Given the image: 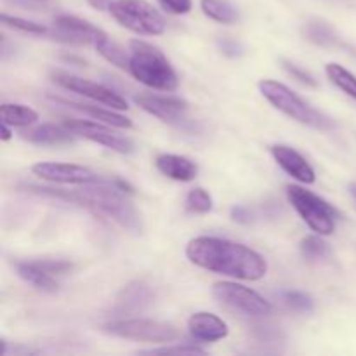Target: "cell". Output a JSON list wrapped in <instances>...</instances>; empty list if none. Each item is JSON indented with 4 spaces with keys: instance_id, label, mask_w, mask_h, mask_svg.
<instances>
[{
    "instance_id": "1",
    "label": "cell",
    "mask_w": 356,
    "mask_h": 356,
    "mask_svg": "<svg viewBox=\"0 0 356 356\" xmlns=\"http://www.w3.org/2000/svg\"><path fill=\"white\" fill-rule=\"evenodd\" d=\"M186 256L195 266L240 280H261L268 273V263L259 252L218 236L193 238L186 245Z\"/></svg>"
},
{
    "instance_id": "2",
    "label": "cell",
    "mask_w": 356,
    "mask_h": 356,
    "mask_svg": "<svg viewBox=\"0 0 356 356\" xmlns=\"http://www.w3.org/2000/svg\"><path fill=\"white\" fill-rule=\"evenodd\" d=\"M31 191L38 195H47V197L59 198V200L70 202V204L80 205L96 214L106 216L113 219L115 222L122 226L127 232L139 233L143 232V221L139 212L129 200L127 193H131V188L122 181H104L97 179L94 183L83 184L82 190L65 191V190H52V188H38L30 186Z\"/></svg>"
},
{
    "instance_id": "3",
    "label": "cell",
    "mask_w": 356,
    "mask_h": 356,
    "mask_svg": "<svg viewBox=\"0 0 356 356\" xmlns=\"http://www.w3.org/2000/svg\"><path fill=\"white\" fill-rule=\"evenodd\" d=\"M129 73L138 82L145 83L149 89L167 92L177 89L179 80L176 72L159 47L148 42L132 40L129 44Z\"/></svg>"
},
{
    "instance_id": "4",
    "label": "cell",
    "mask_w": 356,
    "mask_h": 356,
    "mask_svg": "<svg viewBox=\"0 0 356 356\" xmlns=\"http://www.w3.org/2000/svg\"><path fill=\"white\" fill-rule=\"evenodd\" d=\"M259 89L261 94H263L277 110H280L282 113H285L287 117L298 120L299 124L318 129V131H329V129L334 127L332 120H330L329 117H325V115L320 113L318 110L309 106L306 101H302L298 94L292 92L287 86H284V83L277 82V80H263V82H259Z\"/></svg>"
},
{
    "instance_id": "5",
    "label": "cell",
    "mask_w": 356,
    "mask_h": 356,
    "mask_svg": "<svg viewBox=\"0 0 356 356\" xmlns=\"http://www.w3.org/2000/svg\"><path fill=\"white\" fill-rule=\"evenodd\" d=\"M287 198L313 232L318 235H332L336 229L337 212L329 202L296 184L287 186Z\"/></svg>"
},
{
    "instance_id": "6",
    "label": "cell",
    "mask_w": 356,
    "mask_h": 356,
    "mask_svg": "<svg viewBox=\"0 0 356 356\" xmlns=\"http://www.w3.org/2000/svg\"><path fill=\"white\" fill-rule=\"evenodd\" d=\"M108 10L122 26L134 33L160 35L165 31L163 17L146 0H113Z\"/></svg>"
},
{
    "instance_id": "7",
    "label": "cell",
    "mask_w": 356,
    "mask_h": 356,
    "mask_svg": "<svg viewBox=\"0 0 356 356\" xmlns=\"http://www.w3.org/2000/svg\"><path fill=\"white\" fill-rule=\"evenodd\" d=\"M108 334L122 339L139 341V343H172L179 337L172 323L149 318H120L104 323Z\"/></svg>"
},
{
    "instance_id": "8",
    "label": "cell",
    "mask_w": 356,
    "mask_h": 356,
    "mask_svg": "<svg viewBox=\"0 0 356 356\" xmlns=\"http://www.w3.org/2000/svg\"><path fill=\"white\" fill-rule=\"evenodd\" d=\"M212 294L222 305L245 313L250 316H266L271 313V302L263 296L250 291L249 287L233 284V282H219L212 287Z\"/></svg>"
},
{
    "instance_id": "9",
    "label": "cell",
    "mask_w": 356,
    "mask_h": 356,
    "mask_svg": "<svg viewBox=\"0 0 356 356\" xmlns=\"http://www.w3.org/2000/svg\"><path fill=\"white\" fill-rule=\"evenodd\" d=\"M52 80L58 83L59 87L66 90H72V92L80 94L83 97H89V99L96 101V103L104 104L108 108H113V110H127V101L117 94L115 90H111L110 87L101 86L97 82H90V80L80 79V76L70 75V73L56 72L52 73Z\"/></svg>"
},
{
    "instance_id": "10",
    "label": "cell",
    "mask_w": 356,
    "mask_h": 356,
    "mask_svg": "<svg viewBox=\"0 0 356 356\" xmlns=\"http://www.w3.org/2000/svg\"><path fill=\"white\" fill-rule=\"evenodd\" d=\"M49 35L59 42L73 45H94L96 47L101 38L106 37L103 30L90 24L89 21L80 19V17L72 16V14H59L54 17L52 30Z\"/></svg>"
},
{
    "instance_id": "11",
    "label": "cell",
    "mask_w": 356,
    "mask_h": 356,
    "mask_svg": "<svg viewBox=\"0 0 356 356\" xmlns=\"http://www.w3.org/2000/svg\"><path fill=\"white\" fill-rule=\"evenodd\" d=\"M65 125L75 136L89 139V141L97 143V145L101 146H106V148L113 149V152L117 153H125V155H129V153L134 152V145H132L131 139L117 134L115 131H111V125L103 124V122H89L75 118V120L65 122Z\"/></svg>"
},
{
    "instance_id": "12",
    "label": "cell",
    "mask_w": 356,
    "mask_h": 356,
    "mask_svg": "<svg viewBox=\"0 0 356 356\" xmlns=\"http://www.w3.org/2000/svg\"><path fill=\"white\" fill-rule=\"evenodd\" d=\"M35 176L45 181L59 184H89L99 179L96 172L75 163H59V162H40L31 167Z\"/></svg>"
},
{
    "instance_id": "13",
    "label": "cell",
    "mask_w": 356,
    "mask_h": 356,
    "mask_svg": "<svg viewBox=\"0 0 356 356\" xmlns=\"http://www.w3.org/2000/svg\"><path fill=\"white\" fill-rule=\"evenodd\" d=\"M136 104L148 111L153 117L167 122V124L181 125L186 122L188 103L181 97L174 96H156V94H143L134 97Z\"/></svg>"
},
{
    "instance_id": "14",
    "label": "cell",
    "mask_w": 356,
    "mask_h": 356,
    "mask_svg": "<svg viewBox=\"0 0 356 356\" xmlns=\"http://www.w3.org/2000/svg\"><path fill=\"white\" fill-rule=\"evenodd\" d=\"M153 299H155L153 289L145 280H134L122 289L113 309L118 315H136L149 308Z\"/></svg>"
},
{
    "instance_id": "15",
    "label": "cell",
    "mask_w": 356,
    "mask_h": 356,
    "mask_svg": "<svg viewBox=\"0 0 356 356\" xmlns=\"http://www.w3.org/2000/svg\"><path fill=\"white\" fill-rule=\"evenodd\" d=\"M271 155H273V159L277 160L278 165H280L289 176L298 179L299 183H305V184L315 183L316 179L315 170H313V167L309 165L308 160H306L301 153L296 152L294 148L285 145H277L271 148Z\"/></svg>"
},
{
    "instance_id": "16",
    "label": "cell",
    "mask_w": 356,
    "mask_h": 356,
    "mask_svg": "<svg viewBox=\"0 0 356 356\" xmlns=\"http://www.w3.org/2000/svg\"><path fill=\"white\" fill-rule=\"evenodd\" d=\"M188 329L193 339L200 343H216V341L226 339L229 334L228 325L222 318L207 312H198L188 320Z\"/></svg>"
},
{
    "instance_id": "17",
    "label": "cell",
    "mask_w": 356,
    "mask_h": 356,
    "mask_svg": "<svg viewBox=\"0 0 356 356\" xmlns=\"http://www.w3.org/2000/svg\"><path fill=\"white\" fill-rule=\"evenodd\" d=\"M155 165L163 176L174 181H183V183L193 181L198 174V165L193 160L181 155H172V153H163V155L156 156Z\"/></svg>"
},
{
    "instance_id": "18",
    "label": "cell",
    "mask_w": 356,
    "mask_h": 356,
    "mask_svg": "<svg viewBox=\"0 0 356 356\" xmlns=\"http://www.w3.org/2000/svg\"><path fill=\"white\" fill-rule=\"evenodd\" d=\"M51 99L56 101V103L65 104V106L73 108V110H76V111H82V113L92 117L94 120L103 122V124L111 125V127H117V129H131L132 127V122L129 120L127 117H124V115L117 113L113 108L106 110V108L92 106V104H82V103H75V101H66V99H61V97H51Z\"/></svg>"
},
{
    "instance_id": "19",
    "label": "cell",
    "mask_w": 356,
    "mask_h": 356,
    "mask_svg": "<svg viewBox=\"0 0 356 356\" xmlns=\"http://www.w3.org/2000/svg\"><path fill=\"white\" fill-rule=\"evenodd\" d=\"M73 136L75 134H73L66 125L65 127H59V125L45 124L24 132L23 138L26 139V141L33 143V145H38V146H56V145H68V143H73V139H75Z\"/></svg>"
},
{
    "instance_id": "20",
    "label": "cell",
    "mask_w": 356,
    "mask_h": 356,
    "mask_svg": "<svg viewBox=\"0 0 356 356\" xmlns=\"http://www.w3.org/2000/svg\"><path fill=\"white\" fill-rule=\"evenodd\" d=\"M16 271L24 282L31 284L33 287L40 289L45 292H54L58 291L59 282L58 278H52L51 275L45 273L40 266L37 264V261H26V263H17Z\"/></svg>"
},
{
    "instance_id": "21",
    "label": "cell",
    "mask_w": 356,
    "mask_h": 356,
    "mask_svg": "<svg viewBox=\"0 0 356 356\" xmlns=\"http://www.w3.org/2000/svg\"><path fill=\"white\" fill-rule=\"evenodd\" d=\"M0 120L10 127H30L38 120V113L24 104H2L0 106Z\"/></svg>"
},
{
    "instance_id": "22",
    "label": "cell",
    "mask_w": 356,
    "mask_h": 356,
    "mask_svg": "<svg viewBox=\"0 0 356 356\" xmlns=\"http://www.w3.org/2000/svg\"><path fill=\"white\" fill-rule=\"evenodd\" d=\"M200 6L205 16L218 21V23L232 24L238 19V13H236V9L232 6V3L226 2V0H202Z\"/></svg>"
},
{
    "instance_id": "23",
    "label": "cell",
    "mask_w": 356,
    "mask_h": 356,
    "mask_svg": "<svg viewBox=\"0 0 356 356\" xmlns=\"http://www.w3.org/2000/svg\"><path fill=\"white\" fill-rule=\"evenodd\" d=\"M325 73L334 86L339 87L344 94H348V96L356 99V76L350 70L337 65V63H329L325 68Z\"/></svg>"
},
{
    "instance_id": "24",
    "label": "cell",
    "mask_w": 356,
    "mask_h": 356,
    "mask_svg": "<svg viewBox=\"0 0 356 356\" xmlns=\"http://www.w3.org/2000/svg\"><path fill=\"white\" fill-rule=\"evenodd\" d=\"M302 33H305V37L308 38V40H312L313 44L323 45V47L334 45L337 42L334 30L329 24L323 23V21H309V23H306Z\"/></svg>"
},
{
    "instance_id": "25",
    "label": "cell",
    "mask_w": 356,
    "mask_h": 356,
    "mask_svg": "<svg viewBox=\"0 0 356 356\" xmlns=\"http://www.w3.org/2000/svg\"><path fill=\"white\" fill-rule=\"evenodd\" d=\"M96 51L99 52L106 61H110L111 65L118 66V68L122 70H127L129 72V56L125 54V51L120 47V45L115 44L113 40H110L108 35L101 38L99 44L96 45Z\"/></svg>"
},
{
    "instance_id": "26",
    "label": "cell",
    "mask_w": 356,
    "mask_h": 356,
    "mask_svg": "<svg viewBox=\"0 0 356 356\" xmlns=\"http://www.w3.org/2000/svg\"><path fill=\"white\" fill-rule=\"evenodd\" d=\"M301 252L306 259L320 261L329 256L330 249L327 242H323L320 236H306L301 242Z\"/></svg>"
},
{
    "instance_id": "27",
    "label": "cell",
    "mask_w": 356,
    "mask_h": 356,
    "mask_svg": "<svg viewBox=\"0 0 356 356\" xmlns=\"http://www.w3.org/2000/svg\"><path fill=\"white\" fill-rule=\"evenodd\" d=\"M2 23L6 26L14 28L17 31H23V33H30V35H47L49 30L40 23H35V21H28L23 19V17L17 16H9V14H2Z\"/></svg>"
},
{
    "instance_id": "28",
    "label": "cell",
    "mask_w": 356,
    "mask_h": 356,
    "mask_svg": "<svg viewBox=\"0 0 356 356\" xmlns=\"http://www.w3.org/2000/svg\"><path fill=\"white\" fill-rule=\"evenodd\" d=\"M186 209L195 214H205L212 209V198L204 188H193L186 197Z\"/></svg>"
},
{
    "instance_id": "29",
    "label": "cell",
    "mask_w": 356,
    "mask_h": 356,
    "mask_svg": "<svg viewBox=\"0 0 356 356\" xmlns=\"http://www.w3.org/2000/svg\"><path fill=\"white\" fill-rule=\"evenodd\" d=\"M282 299H284L285 305L291 309H294V312L308 313L313 309V299L309 298L308 294H305V292L287 291L282 294Z\"/></svg>"
},
{
    "instance_id": "30",
    "label": "cell",
    "mask_w": 356,
    "mask_h": 356,
    "mask_svg": "<svg viewBox=\"0 0 356 356\" xmlns=\"http://www.w3.org/2000/svg\"><path fill=\"white\" fill-rule=\"evenodd\" d=\"M143 355H204L205 350L191 344H183V346H165V348H156V350L141 351Z\"/></svg>"
},
{
    "instance_id": "31",
    "label": "cell",
    "mask_w": 356,
    "mask_h": 356,
    "mask_svg": "<svg viewBox=\"0 0 356 356\" xmlns=\"http://www.w3.org/2000/svg\"><path fill=\"white\" fill-rule=\"evenodd\" d=\"M284 63V68H285V72L289 73V75H292V79H296L298 80V82H301V83H305V86H309V87H316V80L313 79V75L312 73H308L306 72V70H302V68H299L298 65H294V63H291V61H282Z\"/></svg>"
},
{
    "instance_id": "32",
    "label": "cell",
    "mask_w": 356,
    "mask_h": 356,
    "mask_svg": "<svg viewBox=\"0 0 356 356\" xmlns=\"http://www.w3.org/2000/svg\"><path fill=\"white\" fill-rule=\"evenodd\" d=\"M163 7L172 14H188L191 10V0H160Z\"/></svg>"
},
{
    "instance_id": "33",
    "label": "cell",
    "mask_w": 356,
    "mask_h": 356,
    "mask_svg": "<svg viewBox=\"0 0 356 356\" xmlns=\"http://www.w3.org/2000/svg\"><path fill=\"white\" fill-rule=\"evenodd\" d=\"M6 2L10 6L21 7L24 10H40L47 7L51 0H6Z\"/></svg>"
},
{
    "instance_id": "34",
    "label": "cell",
    "mask_w": 356,
    "mask_h": 356,
    "mask_svg": "<svg viewBox=\"0 0 356 356\" xmlns=\"http://www.w3.org/2000/svg\"><path fill=\"white\" fill-rule=\"evenodd\" d=\"M232 218L235 219V221L247 225V222L252 221V212H250L247 207H242V205H238V207L232 209Z\"/></svg>"
},
{
    "instance_id": "35",
    "label": "cell",
    "mask_w": 356,
    "mask_h": 356,
    "mask_svg": "<svg viewBox=\"0 0 356 356\" xmlns=\"http://www.w3.org/2000/svg\"><path fill=\"white\" fill-rule=\"evenodd\" d=\"M280 332H277L271 327H257V339L264 341V343H270V341H278Z\"/></svg>"
},
{
    "instance_id": "36",
    "label": "cell",
    "mask_w": 356,
    "mask_h": 356,
    "mask_svg": "<svg viewBox=\"0 0 356 356\" xmlns=\"http://www.w3.org/2000/svg\"><path fill=\"white\" fill-rule=\"evenodd\" d=\"M219 47L222 49V52H225V54H229V56H236L242 52V47H240L235 40H228V38H225V40L219 42Z\"/></svg>"
},
{
    "instance_id": "37",
    "label": "cell",
    "mask_w": 356,
    "mask_h": 356,
    "mask_svg": "<svg viewBox=\"0 0 356 356\" xmlns=\"http://www.w3.org/2000/svg\"><path fill=\"white\" fill-rule=\"evenodd\" d=\"M87 2H89L90 6L94 7V9L103 10V9H108V7H110V3L113 2V0H87Z\"/></svg>"
},
{
    "instance_id": "38",
    "label": "cell",
    "mask_w": 356,
    "mask_h": 356,
    "mask_svg": "<svg viewBox=\"0 0 356 356\" xmlns=\"http://www.w3.org/2000/svg\"><path fill=\"white\" fill-rule=\"evenodd\" d=\"M9 127H10V125L3 124V122H2V125H0V129H2V141H9L10 136H13V132H10Z\"/></svg>"
},
{
    "instance_id": "39",
    "label": "cell",
    "mask_w": 356,
    "mask_h": 356,
    "mask_svg": "<svg viewBox=\"0 0 356 356\" xmlns=\"http://www.w3.org/2000/svg\"><path fill=\"white\" fill-rule=\"evenodd\" d=\"M350 191H351V195H353V197L356 198V184H351V186H350Z\"/></svg>"
}]
</instances>
